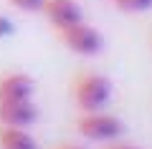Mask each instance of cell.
Segmentation results:
<instances>
[{"mask_svg": "<svg viewBox=\"0 0 152 149\" xmlns=\"http://www.w3.org/2000/svg\"><path fill=\"white\" fill-rule=\"evenodd\" d=\"M112 99V84L96 71H84L74 78V101L79 111H99Z\"/></svg>", "mask_w": 152, "mask_h": 149, "instance_id": "cell-1", "label": "cell"}, {"mask_svg": "<svg viewBox=\"0 0 152 149\" xmlns=\"http://www.w3.org/2000/svg\"><path fill=\"white\" fill-rule=\"evenodd\" d=\"M76 132L81 134L84 139H91V142H114L119 139L124 132V124L119 116L107 114L104 109L99 111H81L76 119Z\"/></svg>", "mask_w": 152, "mask_h": 149, "instance_id": "cell-2", "label": "cell"}, {"mask_svg": "<svg viewBox=\"0 0 152 149\" xmlns=\"http://www.w3.org/2000/svg\"><path fill=\"white\" fill-rule=\"evenodd\" d=\"M58 38L71 53L76 56H96L99 51L104 48V38L96 28H91L89 23H76L71 28H64L58 31Z\"/></svg>", "mask_w": 152, "mask_h": 149, "instance_id": "cell-3", "label": "cell"}, {"mask_svg": "<svg viewBox=\"0 0 152 149\" xmlns=\"http://www.w3.org/2000/svg\"><path fill=\"white\" fill-rule=\"evenodd\" d=\"M41 13L51 23V28H56V33L84 20V10L76 0H43Z\"/></svg>", "mask_w": 152, "mask_h": 149, "instance_id": "cell-4", "label": "cell"}, {"mask_svg": "<svg viewBox=\"0 0 152 149\" xmlns=\"http://www.w3.org/2000/svg\"><path fill=\"white\" fill-rule=\"evenodd\" d=\"M33 78L20 71H10V73L0 76V101H26L33 99Z\"/></svg>", "mask_w": 152, "mask_h": 149, "instance_id": "cell-5", "label": "cell"}, {"mask_svg": "<svg viewBox=\"0 0 152 149\" xmlns=\"http://www.w3.org/2000/svg\"><path fill=\"white\" fill-rule=\"evenodd\" d=\"M38 119V109L33 99L26 101H0V124L3 126H31Z\"/></svg>", "mask_w": 152, "mask_h": 149, "instance_id": "cell-6", "label": "cell"}, {"mask_svg": "<svg viewBox=\"0 0 152 149\" xmlns=\"http://www.w3.org/2000/svg\"><path fill=\"white\" fill-rule=\"evenodd\" d=\"M0 149H38V142L26 126H3L0 124Z\"/></svg>", "mask_w": 152, "mask_h": 149, "instance_id": "cell-7", "label": "cell"}, {"mask_svg": "<svg viewBox=\"0 0 152 149\" xmlns=\"http://www.w3.org/2000/svg\"><path fill=\"white\" fill-rule=\"evenodd\" d=\"M114 5L122 13H145L152 10V0H114Z\"/></svg>", "mask_w": 152, "mask_h": 149, "instance_id": "cell-8", "label": "cell"}, {"mask_svg": "<svg viewBox=\"0 0 152 149\" xmlns=\"http://www.w3.org/2000/svg\"><path fill=\"white\" fill-rule=\"evenodd\" d=\"M8 3H13V8L23 13H41V8H43V0H8Z\"/></svg>", "mask_w": 152, "mask_h": 149, "instance_id": "cell-9", "label": "cell"}, {"mask_svg": "<svg viewBox=\"0 0 152 149\" xmlns=\"http://www.w3.org/2000/svg\"><path fill=\"white\" fill-rule=\"evenodd\" d=\"M104 149H140L137 144H129V142H119V139H114V142H107Z\"/></svg>", "mask_w": 152, "mask_h": 149, "instance_id": "cell-10", "label": "cell"}, {"mask_svg": "<svg viewBox=\"0 0 152 149\" xmlns=\"http://www.w3.org/2000/svg\"><path fill=\"white\" fill-rule=\"evenodd\" d=\"M10 33H13V23L5 15H0V38H8Z\"/></svg>", "mask_w": 152, "mask_h": 149, "instance_id": "cell-11", "label": "cell"}, {"mask_svg": "<svg viewBox=\"0 0 152 149\" xmlns=\"http://www.w3.org/2000/svg\"><path fill=\"white\" fill-rule=\"evenodd\" d=\"M56 149H84V147H79V144H58Z\"/></svg>", "mask_w": 152, "mask_h": 149, "instance_id": "cell-12", "label": "cell"}, {"mask_svg": "<svg viewBox=\"0 0 152 149\" xmlns=\"http://www.w3.org/2000/svg\"><path fill=\"white\" fill-rule=\"evenodd\" d=\"M112 3H114V0H112Z\"/></svg>", "mask_w": 152, "mask_h": 149, "instance_id": "cell-13", "label": "cell"}]
</instances>
